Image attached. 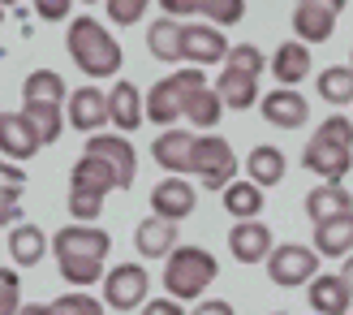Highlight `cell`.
<instances>
[{
  "mask_svg": "<svg viewBox=\"0 0 353 315\" xmlns=\"http://www.w3.org/2000/svg\"><path fill=\"white\" fill-rule=\"evenodd\" d=\"M0 186H26V169L13 160H0Z\"/></svg>",
  "mask_w": 353,
  "mask_h": 315,
  "instance_id": "ee69618b",
  "label": "cell"
},
{
  "mask_svg": "<svg viewBox=\"0 0 353 315\" xmlns=\"http://www.w3.org/2000/svg\"><path fill=\"white\" fill-rule=\"evenodd\" d=\"M268 69L276 74L280 86H297V82H306V78H310V48H306L302 39L280 44L272 57H268Z\"/></svg>",
  "mask_w": 353,
  "mask_h": 315,
  "instance_id": "44dd1931",
  "label": "cell"
},
{
  "mask_svg": "<svg viewBox=\"0 0 353 315\" xmlns=\"http://www.w3.org/2000/svg\"><path fill=\"white\" fill-rule=\"evenodd\" d=\"M220 195H224V212L233 216V220H259L263 203H268L263 186H254L250 178H245V182H228Z\"/></svg>",
  "mask_w": 353,
  "mask_h": 315,
  "instance_id": "4316f807",
  "label": "cell"
},
{
  "mask_svg": "<svg viewBox=\"0 0 353 315\" xmlns=\"http://www.w3.org/2000/svg\"><path fill=\"white\" fill-rule=\"evenodd\" d=\"M69 190H86V195H112L117 190V173H112V164L108 160H99V155H91L86 151L82 160L74 164V173H69Z\"/></svg>",
  "mask_w": 353,
  "mask_h": 315,
  "instance_id": "603a6c76",
  "label": "cell"
},
{
  "mask_svg": "<svg viewBox=\"0 0 353 315\" xmlns=\"http://www.w3.org/2000/svg\"><path fill=\"white\" fill-rule=\"evenodd\" d=\"M34 13H39L43 22H69L74 0H34Z\"/></svg>",
  "mask_w": 353,
  "mask_h": 315,
  "instance_id": "60d3db41",
  "label": "cell"
},
{
  "mask_svg": "<svg viewBox=\"0 0 353 315\" xmlns=\"http://www.w3.org/2000/svg\"><path fill=\"white\" fill-rule=\"evenodd\" d=\"M52 247V242L43 238V229H34V225H17V229H9V259L17 268H30V264H43V251Z\"/></svg>",
  "mask_w": 353,
  "mask_h": 315,
  "instance_id": "f1b7e54d",
  "label": "cell"
},
{
  "mask_svg": "<svg viewBox=\"0 0 353 315\" xmlns=\"http://www.w3.org/2000/svg\"><path fill=\"white\" fill-rule=\"evenodd\" d=\"M349 57H353V48H349ZM349 65H353V61H349Z\"/></svg>",
  "mask_w": 353,
  "mask_h": 315,
  "instance_id": "816d5d0a",
  "label": "cell"
},
{
  "mask_svg": "<svg viewBox=\"0 0 353 315\" xmlns=\"http://www.w3.org/2000/svg\"><path fill=\"white\" fill-rule=\"evenodd\" d=\"M276 315H280V311H276Z\"/></svg>",
  "mask_w": 353,
  "mask_h": 315,
  "instance_id": "db71d44e",
  "label": "cell"
},
{
  "mask_svg": "<svg viewBox=\"0 0 353 315\" xmlns=\"http://www.w3.org/2000/svg\"><path fill=\"white\" fill-rule=\"evenodd\" d=\"M112 251V238L95 229V225H69V229H57V238H52V255H57L61 264V276L74 289H86L103 281V259H108Z\"/></svg>",
  "mask_w": 353,
  "mask_h": 315,
  "instance_id": "6da1fadb",
  "label": "cell"
},
{
  "mask_svg": "<svg viewBox=\"0 0 353 315\" xmlns=\"http://www.w3.org/2000/svg\"><path fill=\"white\" fill-rule=\"evenodd\" d=\"M65 48H69V61H74L86 78H112L121 61H125V52L121 44L112 39V30L95 22V17H74V22H65Z\"/></svg>",
  "mask_w": 353,
  "mask_h": 315,
  "instance_id": "3957f363",
  "label": "cell"
},
{
  "mask_svg": "<svg viewBox=\"0 0 353 315\" xmlns=\"http://www.w3.org/2000/svg\"><path fill=\"white\" fill-rule=\"evenodd\" d=\"M22 225V186H0V229Z\"/></svg>",
  "mask_w": 353,
  "mask_h": 315,
  "instance_id": "ab89813d",
  "label": "cell"
},
{
  "mask_svg": "<svg viewBox=\"0 0 353 315\" xmlns=\"http://www.w3.org/2000/svg\"><path fill=\"white\" fill-rule=\"evenodd\" d=\"M103 212V199L99 195H86V190H69V216L78 225H95Z\"/></svg>",
  "mask_w": 353,
  "mask_h": 315,
  "instance_id": "74e56055",
  "label": "cell"
},
{
  "mask_svg": "<svg viewBox=\"0 0 353 315\" xmlns=\"http://www.w3.org/2000/svg\"><path fill=\"white\" fill-rule=\"evenodd\" d=\"M0 5H9V9H13V5H22V0H0Z\"/></svg>",
  "mask_w": 353,
  "mask_h": 315,
  "instance_id": "c3c4849f",
  "label": "cell"
},
{
  "mask_svg": "<svg viewBox=\"0 0 353 315\" xmlns=\"http://www.w3.org/2000/svg\"><path fill=\"white\" fill-rule=\"evenodd\" d=\"M237 169L241 160L233 155V147H228V138L220 134H194V151H190V173L199 178L203 190H224L228 182H237Z\"/></svg>",
  "mask_w": 353,
  "mask_h": 315,
  "instance_id": "8992f818",
  "label": "cell"
},
{
  "mask_svg": "<svg viewBox=\"0 0 353 315\" xmlns=\"http://www.w3.org/2000/svg\"><path fill=\"white\" fill-rule=\"evenodd\" d=\"M0 17H5V5H0Z\"/></svg>",
  "mask_w": 353,
  "mask_h": 315,
  "instance_id": "f907efd6",
  "label": "cell"
},
{
  "mask_svg": "<svg viewBox=\"0 0 353 315\" xmlns=\"http://www.w3.org/2000/svg\"><path fill=\"white\" fill-rule=\"evenodd\" d=\"M285 173H289V160H285V151L280 147H254L250 155H245V178H250L254 186H276V182H285Z\"/></svg>",
  "mask_w": 353,
  "mask_h": 315,
  "instance_id": "484cf974",
  "label": "cell"
},
{
  "mask_svg": "<svg viewBox=\"0 0 353 315\" xmlns=\"http://www.w3.org/2000/svg\"><path fill=\"white\" fill-rule=\"evenodd\" d=\"M259 108H263V121L276 130H302L306 121H310V104L302 91H293V86H276V91H268L259 99Z\"/></svg>",
  "mask_w": 353,
  "mask_h": 315,
  "instance_id": "7c38bea8",
  "label": "cell"
},
{
  "mask_svg": "<svg viewBox=\"0 0 353 315\" xmlns=\"http://www.w3.org/2000/svg\"><path fill=\"white\" fill-rule=\"evenodd\" d=\"M86 151L112 164L117 190H130V186H134V178H138V151H134V143H130V134H112V130L103 134V130H99V134L86 138Z\"/></svg>",
  "mask_w": 353,
  "mask_h": 315,
  "instance_id": "9c48e42d",
  "label": "cell"
},
{
  "mask_svg": "<svg viewBox=\"0 0 353 315\" xmlns=\"http://www.w3.org/2000/svg\"><path fill=\"white\" fill-rule=\"evenodd\" d=\"M314 251H319L323 259L353 255V212H341V216L314 225Z\"/></svg>",
  "mask_w": 353,
  "mask_h": 315,
  "instance_id": "7402d4cb",
  "label": "cell"
},
{
  "mask_svg": "<svg viewBox=\"0 0 353 315\" xmlns=\"http://www.w3.org/2000/svg\"><path fill=\"white\" fill-rule=\"evenodd\" d=\"M220 113H224V99L216 86H203V91H194V99L185 104V126L194 134H207L211 126H220Z\"/></svg>",
  "mask_w": 353,
  "mask_h": 315,
  "instance_id": "f546056e",
  "label": "cell"
},
{
  "mask_svg": "<svg viewBox=\"0 0 353 315\" xmlns=\"http://www.w3.org/2000/svg\"><path fill=\"white\" fill-rule=\"evenodd\" d=\"M134 251L143 259H168L176 251V225L160 216H143L134 229Z\"/></svg>",
  "mask_w": 353,
  "mask_h": 315,
  "instance_id": "ffe728a7",
  "label": "cell"
},
{
  "mask_svg": "<svg viewBox=\"0 0 353 315\" xmlns=\"http://www.w3.org/2000/svg\"><path fill=\"white\" fill-rule=\"evenodd\" d=\"M147 48L155 61H181V22L176 17H160L147 26Z\"/></svg>",
  "mask_w": 353,
  "mask_h": 315,
  "instance_id": "4dcf8cb0",
  "label": "cell"
},
{
  "mask_svg": "<svg viewBox=\"0 0 353 315\" xmlns=\"http://www.w3.org/2000/svg\"><path fill=\"white\" fill-rule=\"evenodd\" d=\"M341 276H345V285L353 289V255H345V268H341Z\"/></svg>",
  "mask_w": 353,
  "mask_h": 315,
  "instance_id": "bcb514c9",
  "label": "cell"
},
{
  "mask_svg": "<svg viewBox=\"0 0 353 315\" xmlns=\"http://www.w3.org/2000/svg\"><path fill=\"white\" fill-rule=\"evenodd\" d=\"M48 315H103V303L91 298L86 289H69V294L48 303Z\"/></svg>",
  "mask_w": 353,
  "mask_h": 315,
  "instance_id": "836d02e7",
  "label": "cell"
},
{
  "mask_svg": "<svg viewBox=\"0 0 353 315\" xmlns=\"http://www.w3.org/2000/svg\"><path fill=\"white\" fill-rule=\"evenodd\" d=\"M147 298H151V276L143 264H112V272H103V307L143 311Z\"/></svg>",
  "mask_w": 353,
  "mask_h": 315,
  "instance_id": "ba28073f",
  "label": "cell"
},
{
  "mask_svg": "<svg viewBox=\"0 0 353 315\" xmlns=\"http://www.w3.org/2000/svg\"><path fill=\"white\" fill-rule=\"evenodd\" d=\"M194 207H199V190H194L190 178H176V173H168V178L151 190V216L160 220H185Z\"/></svg>",
  "mask_w": 353,
  "mask_h": 315,
  "instance_id": "8fae6325",
  "label": "cell"
},
{
  "mask_svg": "<svg viewBox=\"0 0 353 315\" xmlns=\"http://www.w3.org/2000/svg\"><path fill=\"white\" fill-rule=\"evenodd\" d=\"M306 298H310L314 315H349L353 311V289L345 285L341 272H319L306 285Z\"/></svg>",
  "mask_w": 353,
  "mask_h": 315,
  "instance_id": "9a60e30c",
  "label": "cell"
},
{
  "mask_svg": "<svg viewBox=\"0 0 353 315\" xmlns=\"http://www.w3.org/2000/svg\"><path fill=\"white\" fill-rule=\"evenodd\" d=\"M310 315H314V311H310Z\"/></svg>",
  "mask_w": 353,
  "mask_h": 315,
  "instance_id": "9f6ffc18",
  "label": "cell"
},
{
  "mask_svg": "<svg viewBox=\"0 0 353 315\" xmlns=\"http://www.w3.org/2000/svg\"><path fill=\"white\" fill-rule=\"evenodd\" d=\"M349 315H353V311H349Z\"/></svg>",
  "mask_w": 353,
  "mask_h": 315,
  "instance_id": "11a10c76",
  "label": "cell"
},
{
  "mask_svg": "<svg viewBox=\"0 0 353 315\" xmlns=\"http://www.w3.org/2000/svg\"><path fill=\"white\" fill-rule=\"evenodd\" d=\"M143 315H185V307L176 298H151V303H143Z\"/></svg>",
  "mask_w": 353,
  "mask_h": 315,
  "instance_id": "b9f144b4",
  "label": "cell"
},
{
  "mask_svg": "<svg viewBox=\"0 0 353 315\" xmlns=\"http://www.w3.org/2000/svg\"><path fill=\"white\" fill-rule=\"evenodd\" d=\"M194 315H237L233 303H224V298H203L199 307H194Z\"/></svg>",
  "mask_w": 353,
  "mask_h": 315,
  "instance_id": "f6af8a7d",
  "label": "cell"
},
{
  "mask_svg": "<svg viewBox=\"0 0 353 315\" xmlns=\"http://www.w3.org/2000/svg\"><path fill=\"white\" fill-rule=\"evenodd\" d=\"M224 65L228 69H241V74H263V69H268V57H263V52L254 48V44H233L228 48V57H224Z\"/></svg>",
  "mask_w": 353,
  "mask_h": 315,
  "instance_id": "d590c367",
  "label": "cell"
},
{
  "mask_svg": "<svg viewBox=\"0 0 353 315\" xmlns=\"http://www.w3.org/2000/svg\"><path fill=\"white\" fill-rule=\"evenodd\" d=\"M22 311V281L13 268H0V315H17Z\"/></svg>",
  "mask_w": 353,
  "mask_h": 315,
  "instance_id": "f35d334b",
  "label": "cell"
},
{
  "mask_svg": "<svg viewBox=\"0 0 353 315\" xmlns=\"http://www.w3.org/2000/svg\"><path fill=\"white\" fill-rule=\"evenodd\" d=\"M207 78H203V69L199 65H185V69H176V74L160 78L147 91L143 99V113L151 126H172V121H181L185 117V104L194 99V91H203Z\"/></svg>",
  "mask_w": 353,
  "mask_h": 315,
  "instance_id": "277c9868",
  "label": "cell"
},
{
  "mask_svg": "<svg viewBox=\"0 0 353 315\" xmlns=\"http://www.w3.org/2000/svg\"><path fill=\"white\" fill-rule=\"evenodd\" d=\"M319 99H327L332 108L353 104V65H332L319 74Z\"/></svg>",
  "mask_w": 353,
  "mask_h": 315,
  "instance_id": "1f68e13d",
  "label": "cell"
},
{
  "mask_svg": "<svg viewBox=\"0 0 353 315\" xmlns=\"http://www.w3.org/2000/svg\"><path fill=\"white\" fill-rule=\"evenodd\" d=\"M341 212H353V195H349L341 182H319V186L306 195V216H310L314 225L341 216Z\"/></svg>",
  "mask_w": 353,
  "mask_h": 315,
  "instance_id": "d4e9b609",
  "label": "cell"
},
{
  "mask_svg": "<svg viewBox=\"0 0 353 315\" xmlns=\"http://www.w3.org/2000/svg\"><path fill=\"white\" fill-rule=\"evenodd\" d=\"M39 134H34V126L22 117V113H0V155L5 160H30L34 151H39Z\"/></svg>",
  "mask_w": 353,
  "mask_h": 315,
  "instance_id": "ac0fdd59",
  "label": "cell"
},
{
  "mask_svg": "<svg viewBox=\"0 0 353 315\" xmlns=\"http://www.w3.org/2000/svg\"><path fill=\"white\" fill-rule=\"evenodd\" d=\"M22 95L26 99H52V104H65L69 99V86L57 69H34V74L22 82Z\"/></svg>",
  "mask_w": 353,
  "mask_h": 315,
  "instance_id": "d6a6232c",
  "label": "cell"
},
{
  "mask_svg": "<svg viewBox=\"0 0 353 315\" xmlns=\"http://www.w3.org/2000/svg\"><path fill=\"white\" fill-rule=\"evenodd\" d=\"M164 17H194L199 13V0H160Z\"/></svg>",
  "mask_w": 353,
  "mask_h": 315,
  "instance_id": "7bdbcfd3",
  "label": "cell"
},
{
  "mask_svg": "<svg viewBox=\"0 0 353 315\" xmlns=\"http://www.w3.org/2000/svg\"><path fill=\"white\" fill-rule=\"evenodd\" d=\"M336 17H341V13L332 9L327 0H306V5L293 9V35H297L306 48H310V44H327L332 30H336Z\"/></svg>",
  "mask_w": 353,
  "mask_h": 315,
  "instance_id": "2e32d148",
  "label": "cell"
},
{
  "mask_svg": "<svg viewBox=\"0 0 353 315\" xmlns=\"http://www.w3.org/2000/svg\"><path fill=\"white\" fill-rule=\"evenodd\" d=\"M199 17L216 26H237L245 17V0H199Z\"/></svg>",
  "mask_w": 353,
  "mask_h": 315,
  "instance_id": "e575fe53",
  "label": "cell"
},
{
  "mask_svg": "<svg viewBox=\"0 0 353 315\" xmlns=\"http://www.w3.org/2000/svg\"><path fill=\"white\" fill-rule=\"evenodd\" d=\"M65 121L82 134H99V126H108V91L99 86H78L65 99Z\"/></svg>",
  "mask_w": 353,
  "mask_h": 315,
  "instance_id": "4fadbf2b",
  "label": "cell"
},
{
  "mask_svg": "<svg viewBox=\"0 0 353 315\" xmlns=\"http://www.w3.org/2000/svg\"><path fill=\"white\" fill-rule=\"evenodd\" d=\"M220 276V264H216V255L203 251V247H176L168 255V264H164V289H168V298H203L207 285Z\"/></svg>",
  "mask_w": 353,
  "mask_h": 315,
  "instance_id": "5b68a950",
  "label": "cell"
},
{
  "mask_svg": "<svg viewBox=\"0 0 353 315\" xmlns=\"http://www.w3.org/2000/svg\"><path fill=\"white\" fill-rule=\"evenodd\" d=\"M82 5H95V0H82Z\"/></svg>",
  "mask_w": 353,
  "mask_h": 315,
  "instance_id": "681fc988",
  "label": "cell"
},
{
  "mask_svg": "<svg viewBox=\"0 0 353 315\" xmlns=\"http://www.w3.org/2000/svg\"><path fill=\"white\" fill-rule=\"evenodd\" d=\"M228 48H233V44L224 39L220 26H207V22H185V26H181V61L199 65V69L224 61Z\"/></svg>",
  "mask_w": 353,
  "mask_h": 315,
  "instance_id": "30bf717a",
  "label": "cell"
},
{
  "mask_svg": "<svg viewBox=\"0 0 353 315\" xmlns=\"http://www.w3.org/2000/svg\"><path fill=\"white\" fill-rule=\"evenodd\" d=\"M103 5H108V22H117V26H138L147 17L151 0H103Z\"/></svg>",
  "mask_w": 353,
  "mask_h": 315,
  "instance_id": "8d00e7d4",
  "label": "cell"
},
{
  "mask_svg": "<svg viewBox=\"0 0 353 315\" xmlns=\"http://www.w3.org/2000/svg\"><path fill=\"white\" fill-rule=\"evenodd\" d=\"M216 91L224 99V108H237V113H250L259 104V78L254 74H241V69H228L216 78Z\"/></svg>",
  "mask_w": 353,
  "mask_h": 315,
  "instance_id": "cb8c5ba5",
  "label": "cell"
},
{
  "mask_svg": "<svg viewBox=\"0 0 353 315\" xmlns=\"http://www.w3.org/2000/svg\"><path fill=\"white\" fill-rule=\"evenodd\" d=\"M108 121L117 126V134H134L147 121V113H143V91H138L130 78L112 82V91H108Z\"/></svg>",
  "mask_w": 353,
  "mask_h": 315,
  "instance_id": "e0dca14e",
  "label": "cell"
},
{
  "mask_svg": "<svg viewBox=\"0 0 353 315\" xmlns=\"http://www.w3.org/2000/svg\"><path fill=\"white\" fill-rule=\"evenodd\" d=\"M297 5H306V0H297Z\"/></svg>",
  "mask_w": 353,
  "mask_h": 315,
  "instance_id": "f5cc1de1",
  "label": "cell"
},
{
  "mask_svg": "<svg viewBox=\"0 0 353 315\" xmlns=\"http://www.w3.org/2000/svg\"><path fill=\"white\" fill-rule=\"evenodd\" d=\"M17 315H48V307H39V303H30V307H22Z\"/></svg>",
  "mask_w": 353,
  "mask_h": 315,
  "instance_id": "7dc6e473",
  "label": "cell"
},
{
  "mask_svg": "<svg viewBox=\"0 0 353 315\" xmlns=\"http://www.w3.org/2000/svg\"><path fill=\"white\" fill-rule=\"evenodd\" d=\"M22 117L34 126V134H39L43 147H52V143L65 134V126H69V121H65V108H61V104H52V99H26Z\"/></svg>",
  "mask_w": 353,
  "mask_h": 315,
  "instance_id": "83f0119b",
  "label": "cell"
},
{
  "mask_svg": "<svg viewBox=\"0 0 353 315\" xmlns=\"http://www.w3.org/2000/svg\"><path fill=\"white\" fill-rule=\"evenodd\" d=\"M302 169L314 173L319 182H345L353 169V117L332 113L319 121V130L310 134V143L302 151Z\"/></svg>",
  "mask_w": 353,
  "mask_h": 315,
  "instance_id": "7a4b0ae2",
  "label": "cell"
},
{
  "mask_svg": "<svg viewBox=\"0 0 353 315\" xmlns=\"http://www.w3.org/2000/svg\"><path fill=\"white\" fill-rule=\"evenodd\" d=\"M268 276H272V285H280V289L310 285L314 276H319V251L302 247V242L272 247V255H268Z\"/></svg>",
  "mask_w": 353,
  "mask_h": 315,
  "instance_id": "52a82bcc",
  "label": "cell"
},
{
  "mask_svg": "<svg viewBox=\"0 0 353 315\" xmlns=\"http://www.w3.org/2000/svg\"><path fill=\"white\" fill-rule=\"evenodd\" d=\"M272 229L263 220H237L233 229H228V251H233L237 264H268L272 255Z\"/></svg>",
  "mask_w": 353,
  "mask_h": 315,
  "instance_id": "5bb4252c",
  "label": "cell"
},
{
  "mask_svg": "<svg viewBox=\"0 0 353 315\" xmlns=\"http://www.w3.org/2000/svg\"><path fill=\"white\" fill-rule=\"evenodd\" d=\"M190 151H194V130H164L151 143V160L176 178H190Z\"/></svg>",
  "mask_w": 353,
  "mask_h": 315,
  "instance_id": "d6986e66",
  "label": "cell"
}]
</instances>
